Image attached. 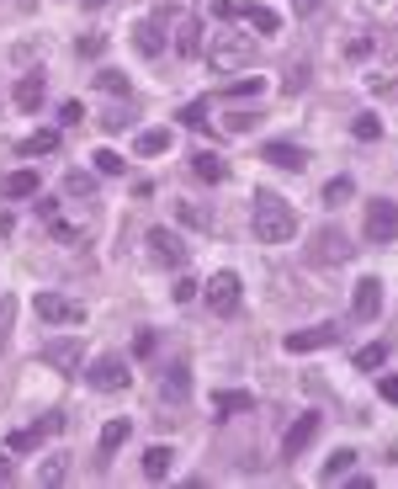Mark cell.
Here are the masks:
<instances>
[{
    "label": "cell",
    "instance_id": "obj_50",
    "mask_svg": "<svg viewBox=\"0 0 398 489\" xmlns=\"http://www.w3.org/2000/svg\"><path fill=\"white\" fill-rule=\"evenodd\" d=\"M85 5H90V11H96V5H112V0H85Z\"/></svg>",
    "mask_w": 398,
    "mask_h": 489
},
{
    "label": "cell",
    "instance_id": "obj_45",
    "mask_svg": "<svg viewBox=\"0 0 398 489\" xmlns=\"http://www.w3.org/2000/svg\"><path fill=\"white\" fill-rule=\"evenodd\" d=\"M80 117H85V112H80V101H64V112H59V122L69 128V122H80Z\"/></svg>",
    "mask_w": 398,
    "mask_h": 489
},
{
    "label": "cell",
    "instance_id": "obj_46",
    "mask_svg": "<svg viewBox=\"0 0 398 489\" xmlns=\"http://www.w3.org/2000/svg\"><path fill=\"white\" fill-rule=\"evenodd\" d=\"M101 128H106V133H117V128H128V117H122V112H106V117H101Z\"/></svg>",
    "mask_w": 398,
    "mask_h": 489
},
{
    "label": "cell",
    "instance_id": "obj_30",
    "mask_svg": "<svg viewBox=\"0 0 398 489\" xmlns=\"http://www.w3.org/2000/svg\"><path fill=\"white\" fill-rule=\"evenodd\" d=\"M351 192H356V181H351V176H335V181L324 186V208H340V202H351Z\"/></svg>",
    "mask_w": 398,
    "mask_h": 489
},
{
    "label": "cell",
    "instance_id": "obj_27",
    "mask_svg": "<svg viewBox=\"0 0 398 489\" xmlns=\"http://www.w3.org/2000/svg\"><path fill=\"white\" fill-rule=\"evenodd\" d=\"M351 469H356V453H351V447H340V453L324 463V474H319V479H324V485H335V479H346Z\"/></svg>",
    "mask_w": 398,
    "mask_h": 489
},
{
    "label": "cell",
    "instance_id": "obj_26",
    "mask_svg": "<svg viewBox=\"0 0 398 489\" xmlns=\"http://www.w3.org/2000/svg\"><path fill=\"white\" fill-rule=\"evenodd\" d=\"M128 431H133L128 421H106V426H101V458H112V453L128 442Z\"/></svg>",
    "mask_w": 398,
    "mask_h": 489
},
{
    "label": "cell",
    "instance_id": "obj_29",
    "mask_svg": "<svg viewBox=\"0 0 398 489\" xmlns=\"http://www.w3.org/2000/svg\"><path fill=\"white\" fill-rule=\"evenodd\" d=\"M383 362H388V341H372V346L356 351V367H362V373H378Z\"/></svg>",
    "mask_w": 398,
    "mask_h": 489
},
{
    "label": "cell",
    "instance_id": "obj_2",
    "mask_svg": "<svg viewBox=\"0 0 398 489\" xmlns=\"http://www.w3.org/2000/svg\"><path fill=\"white\" fill-rule=\"evenodd\" d=\"M207 64H213V75H239V69H250V64H255V32H213Z\"/></svg>",
    "mask_w": 398,
    "mask_h": 489
},
{
    "label": "cell",
    "instance_id": "obj_23",
    "mask_svg": "<svg viewBox=\"0 0 398 489\" xmlns=\"http://www.w3.org/2000/svg\"><path fill=\"white\" fill-rule=\"evenodd\" d=\"M53 149H59V133H53V128H37L32 138H21V154H27V160H37V154H53Z\"/></svg>",
    "mask_w": 398,
    "mask_h": 489
},
{
    "label": "cell",
    "instance_id": "obj_38",
    "mask_svg": "<svg viewBox=\"0 0 398 489\" xmlns=\"http://www.w3.org/2000/svg\"><path fill=\"white\" fill-rule=\"evenodd\" d=\"M223 128H229V133H250V128H255V112H229Z\"/></svg>",
    "mask_w": 398,
    "mask_h": 489
},
{
    "label": "cell",
    "instance_id": "obj_8",
    "mask_svg": "<svg viewBox=\"0 0 398 489\" xmlns=\"http://www.w3.org/2000/svg\"><path fill=\"white\" fill-rule=\"evenodd\" d=\"M335 341H340V325H314V330H293V335L282 341V351L303 357V351H324V346H335Z\"/></svg>",
    "mask_w": 398,
    "mask_h": 489
},
{
    "label": "cell",
    "instance_id": "obj_11",
    "mask_svg": "<svg viewBox=\"0 0 398 489\" xmlns=\"http://www.w3.org/2000/svg\"><path fill=\"white\" fill-rule=\"evenodd\" d=\"M149 256H154L160 266H176V272L186 266V245H181L170 229H149Z\"/></svg>",
    "mask_w": 398,
    "mask_h": 489
},
{
    "label": "cell",
    "instance_id": "obj_34",
    "mask_svg": "<svg viewBox=\"0 0 398 489\" xmlns=\"http://www.w3.org/2000/svg\"><path fill=\"white\" fill-rule=\"evenodd\" d=\"M282 91H287V96L308 91V69H303V64H293V69H287V80H282Z\"/></svg>",
    "mask_w": 398,
    "mask_h": 489
},
{
    "label": "cell",
    "instance_id": "obj_20",
    "mask_svg": "<svg viewBox=\"0 0 398 489\" xmlns=\"http://www.w3.org/2000/svg\"><path fill=\"white\" fill-rule=\"evenodd\" d=\"M16 106L21 112H37L43 106V75H21L16 80Z\"/></svg>",
    "mask_w": 398,
    "mask_h": 489
},
{
    "label": "cell",
    "instance_id": "obj_4",
    "mask_svg": "<svg viewBox=\"0 0 398 489\" xmlns=\"http://www.w3.org/2000/svg\"><path fill=\"white\" fill-rule=\"evenodd\" d=\"M37 319L43 325H85V304L64 293H37Z\"/></svg>",
    "mask_w": 398,
    "mask_h": 489
},
{
    "label": "cell",
    "instance_id": "obj_31",
    "mask_svg": "<svg viewBox=\"0 0 398 489\" xmlns=\"http://www.w3.org/2000/svg\"><path fill=\"white\" fill-rule=\"evenodd\" d=\"M90 160H96V176H122V170H128V165H122V154H117V149H96V154H90Z\"/></svg>",
    "mask_w": 398,
    "mask_h": 489
},
{
    "label": "cell",
    "instance_id": "obj_10",
    "mask_svg": "<svg viewBox=\"0 0 398 489\" xmlns=\"http://www.w3.org/2000/svg\"><path fill=\"white\" fill-rule=\"evenodd\" d=\"M308 256H314V261H324V266H346V261H351V240H346L340 229H319Z\"/></svg>",
    "mask_w": 398,
    "mask_h": 489
},
{
    "label": "cell",
    "instance_id": "obj_13",
    "mask_svg": "<svg viewBox=\"0 0 398 489\" xmlns=\"http://www.w3.org/2000/svg\"><path fill=\"white\" fill-rule=\"evenodd\" d=\"M43 192V176L37 170H11V176H0V197H11V202H27V197H37Z\"/></svg>",
    "mask_w": 398,
    "mask_h": 489
},
{
    "label": "cell",
    "instance_id": "obj_14",
    "mask_svg": "<svg viewBox=\"0 0 398 489\" xmlns=\"http://www.w3.org/2000/svg\"><path fill=\"white\" fill-rule=\"evenodd\" d=\"M314 437H319V415H298V421L287 426V437H282V458H298Z\"/></svg>",
    "mask_w": 398,
    "mask_h": 489
},
{
    "label": "cell",
    "instance_id": "obj_9",
    "mask_svg": "<svg viewBox=\"0 0 398 489\" xmlns=\"http://www.w3.org/2000/svg\"><path fill=\"white\" fill-rule=\"evenodd\" d=\"M85 383L101 389V394H117V389H128V362L122 357H101V362H90Z\"/></svg>",
    "mask_w": 398,
    "mask_h": 489
},
{
    "label": "cell",
    "instance_id": "obj_1",
    "mask_svg": "<svg viewBox=\"0 0 398 489\" xmlns=\"http://www.w3.org/2000/svg\"><path fill=\"white\" fill-rule=\"evenodd\" d=\"M250 229H255L261 245H287V240L298 234V213H293L287 197H277V192H255V202H250Z\"/></svg>",
    "mask_w": 398,
    "mask_h": 489
},
{
    "label": "cell",
    "instance_id": "obj_33",
    "mask_svg": "<svg viewBox=\"0 0 398 489\" xmlns=\"http://www.w3.org/2000/svg\"><path fill=\"white\" fill-rule=\"evenodd\" d=\"M64 474H69V458H48L37 469V485H64Z\"/></svg>",
    "mask_w": 398,
    "mask_h": 489
},
{
    "label": "cell",
    "instance_id": "obj_28",
    "mask_svg": "<svg viewBox=\"0 0 398 489\" xmlns=\"http://www.w3.org/2000/svg\"><path fill=\"white\" fill-rule=\"evenodd\" d=\"M170 149V128H144L138 133V154H165Z\"/></svg>",
    "mask_w": 398,
    "mask_h": 489
},
{
    "label": "cell",
    "instance_id": "obj_40",
    "mask_svg": "<svg viewBox=\"0 0 398 489\" xmlns=\"http://www.w3.org/2000/svg\"><path fill=\"white\" fill-rule=\"evenodd\" d=\"M11 319H16V298H0V346L11 335Z\"/></svg>",
    "mask_w": 398,
    "mask_h": 489
},
{
    "label": "cell",
    "instance_id": "obj_32",
    "mask_svg": "<svg viewBox=\"0 0 398 489\" xmlns=\"http://www.w3.org/2000/svg\"><path fill=\"white\" fill-rule=\"evenodd\" d=\"M261 91H266V80L255 75V80H234V85H229L223 96H229V101H250V96H261Z\"/></svg>",
    "mask_w": 398,
    "mask_h": 489
},
{
    "label": "cell",
    "instance_id": "obj_21",
    "mask_svg": "<svg viewBox=\"0 0 398 489\" xmlns=\"http://www.w3.org/2000/svg\"><path fill=\"white\" fill-rule=\"evenodd\" d=\"M170 463H176V453H170L165 442H154V447L144 453V479H165V474H170Z\"/></svg>",
    "mask_w": 398,
    "mask_h": 489
},
{
    "label": "cell",
    "instance_id": "obj_15",
    "mask_svg": "<svg viewBox=\"0 0 398 489\" xmlns=\"http://www.w3.org/2000/svg\"><path fill=\"white\" fill-rule=\"evenodd\" d=\"M176 53L181 59L202 53V16H176Z\"/></svg>",
    "mask_w": 398,
    "mask_h": 489
},
{
    "label": "cell",
    "instance_id": "obj_17",
    "mask_svg": "<svg viewBox=\"0 0 398 489\" xmlns=\"http://www.w3.org/2000/svg\"><path fill=\"white\" fill-rule=\"evenodd\" d=\"M133 48H138L144 59H160V53H165V32H160V21H138V27H133Z\"/></svg>",
    "mask_w": 398,
    "mask_h": 489
},
{
    "label": "cell",
    "instance_id": "obj_19",
    "mask_svg": "<svg viewBox=\"0 0 398 489\" xmlns=\"http://www.w3.org/2000/svg\"><path fill=\"white\" fill-rule=\"evenodd\" d=\"M213 410L229 421V415H245V410H255V399H250L245 389H223V394H213Z\"/></svg>",
    "mask_w": 398,
    "mask_h": 489
},
{
    "label": "cell",
    "instance_id": "obj_5",
    "mask_svg": "<svg viewBox=\"0 0 398 489\" xmlns=\"http://www.w3.org/2000/svg\"><path fill=\"white\" fill-rule=\"evenodd\" d=\"M367 240L372 245H394L398 240V202H388V197L367 202Z\"/></svg>",
    "mask_w": 398,
    "mask_h": 489
},
{
    "label": "cell",
    "instance_id": "obj_12",
    "mask_svg": "<svg viewBox=\"0 0 398 489\" xmlns=\"http://www.w3.org/2000/svg\"><path fill=\"white\" fill-rule=\"evenodd\" d=\"M351 314H356V319H378V314H383V282H378V277H362V282H356Z\"/></svg>",
    "mask_w": 398,
    "mask_h": 489
},
{
    "label": "cell",
    "instance_id": "obj_39",
    "mask_svg": "<svg viewBox=\"0 0 398 489\" xmlns=\"http://www.w3.org/2000/svg\"><path fill=\"white\" fill-rule=\"evenodd\" d=\"M170 394H176V399L186 394V367H170V373H165V399H170Z\"/></svg>",
    "mask_w": 398,
    "mask_h": 489
},
{
    "label": "cell",
    "instance_id": "obj_36",
    "mask_svg": "<svg viewBox=\"0 0 398 489\" xmlns=\"http://www.w3.org/2000/svg\"><path fill=\"white\" fill-rule=\"evenodd\" d=\"M181 122H186V128H207V101H191V106H181Z\"/></svg>",
    "mask_w": 398,
    "mask_h": 489
},
{
    "label": "cell",
    "instance_id": "obj_47",
    "mask_svg": "<svg viewBox=\"0 0 398 489\" xmlns=\"http://www.w3.org/2000/svg\"><path fill=\"white\" fill-rule=\"evenodd\" d=\"M378 389H383V399H388V405H398V378H383Z\"/></svg>",
    "mask_w": 398,
    "mask_h": 489
},
{
    "label": "cell",
    "instance_id": "obj_24",
    "mask_svg": "<svg viewBox=\"0 0 398 489\" xmlns=\"http://www.w3.org/2000/svg\"><path fill=\"white\" fill-rule=\"evenodd\" d=\"M64 192H69L74 202H90V197H96V176H90V170H69V176H64Z\"/></svg>",
    "mask_w": 398,
    "mask_h": 489
},
{
    "label": "cell",
    "instance_id": "obj_43",
    "mask_svg": "<svg viewBox=\"0 0 398 489\" xmlns=\"http://www.w3.org/2000/svg\"><path fill=\"white\" fill-rule=\"evenodd\" d=\"M197 288H202V282H191V277H181V282H176V304H191V298H197Z\"/></svg>",
    "mask_w": 398,
    "mask_h": 489
},
{
    "label": "cell",
    "instance_id": "obj_22",
    "mask_svg": "<svg viewBox=\"0 0 398 489\" xmlns=\"http://www.w3.org/2000/svg\"><path fill=\"white\" fill-rule=\"evenodd\" d=\"M191 170H197L202 181H223V176H229V165H223L213 149H197V154H191Z\"/></svg>",
    "mask_w": 398,
    "mask_h": 489
},
{
    "label": "cell",
    "instance_id": "obj_44",
    "mask_svg": "<svg viewBox=\"0 0 398 489\" xmlns=\"http://www.w3.org/2000/svg\"><path fill=\"white\" fill-rule=\"evenodd\" d=\"M154 346H160V341H154V330H138V341H133V351H138V357H154Z\"/></svg>",
    "mask_w": 398,
    "mask_h": 489
},
{
    "label": "cell",
    "instance_id": "obj_6",
    "mask_svg": "<svg viewBox=\"0 0 398 489\" xmlns=\"http://www.w3.org/2000/svg\"><path fill=\"white\" fill-rule=\"evenodd\" d=\"M37 357H43L48 367H59V373H69V378H74V373L85 367V346H80L74 335H59V341H48V346H43Z\"/></svg>",
    "mask_w": 398,
    "mask_h": 489
},
{
    "label": "cell",
    "instance_id": "obj_49",
    "mask_svg": "<svg viewBox=\"0 0 398 489\" xmlns=\"http://www.w3.org/2000/svg\"><path fill=\"white\" fill-rule=\"evenodd\" d=\"M293 5H298V11H319L324 0H293Z\"/></svg>",
    "mask_w": 398,
    "mask_h": 489
},
{
    "label": "cell",
    "instance_id": "obj_16",
    "mask_svg": "<svg viewBox=\"0 0 398 489\" xmlns=\"http://www.w3.org/2000/svg\"><path fill=\"white\" fill-rule=\"evenodd\" d=\"M261 160H271L277 170H303V165H308V149H303V144H282V138H277V144H266V149H261Z\"/></svg>",
    "mask_w": 398,
    "mask_h": 489
},
{
    "label": "cell",
    "instance_id": "obj_41",
    "mask_svg": "<svg viewBox=\"0 0 398 489\" xmlns=\"http://www.w3.org/2000/svg\"><path fill=\"white\" fill-rule=\"evenodd\" d=\"M239 16H245L239 0H218V21H239Z\"/></svg>",
    "mask_w": 398,
    "mask_h": 489
},
{
    "label": "cell",
    "instance_id": "obj_18",
    "mask_svg": "<svg viewBox=\"0 0 398 489\" xmlns=\"http://www.w3.org/2000/svg\"><path fill=\"white\" fill-rule=\"evenodd\" d=\"M239 21H250V32H255V37H271V32L282 27V16H277L271 5H245V16H239Z\"/></svg>",
    "mask_w": 398,
    "mask_h": 489
},
{
    "label": "cell",
    "instance_id": "obj_42",
    "mask_svg": "<svg viewBox=\"0 0 398 489\" xmlns=\"http://www.w3.org/2000/svg\"><path fill=\"white\" fill-rule=\"evenodd\" d=\"M74 53H80V59H96V53H101V37H96V32H90V37H80V43H74Z\"/></svg>",
    "mask_w": 398,
    "mask_h": 489
},
{
    "label": "cell",
    "instance_id": "obj_35",
    "mask_svg": "<svg viewBox=\"0 0 398 489\" xmlns=\"http://www.w3.org/2000/svg\"><path fill=\"white\" fill-rule=\"evenodd\" d=\"M101 91H106V96H128V75H117V69H101Z\"/></svg>",
    "mask_w": 398,
    "mask_h": 489
},
{
    "label": "cell",
    "instance_id": "obj_7",
    "mask_svg": "<svg viewBox=\"0 0 398 489\" xmlns=\"http://www.w3.org/2000/svg\"><path fill=\"white\" fill-rule=\"evenodd\" d=\"M53 431H64V415H59V410H48L37 426L11 431V442H5V447H11V453H37V447H43V437H53Z\"/></svg>",
    "mask_w": 398,
    "mask_h": 489
},
{
    "label": "cell",
    "instance_id": "obj_3",
    "mask_svg": "<svg viewBox=\"0 0 398 489\" xmlns=\"http://www.w3.org/2000/svg\"><path fill=\"white\" fill-rule=\"evenodd\" d=\"M202 288H207V309H213L218 319L239 314V304H245V282H239V272H213V282H202Z\"/></svg>",
    "mask_w": 398,
    "mask_h": 489
},
{
    "label": "cell",
    "instance_id": "obj_25",
    "mask_svg": "<svg viewBox=\"0 0 398 489\" xmlns=\"http://www.w3.org/2000/svg\"><path fill=\"white\" fill-rule=\"evenodd\" d=\"M176 213H181V224H191V229H202V234H213V213H207L202 202H176Z\"/></svg>",
    "mask_w": 398,
    "mask_h": 489
},
{
    "label": "cell",
    "instance_id": "obj_37",
    "mask_svg": "<svg viewBox=\"0 0 398 489\" xmlns=\"http://www.w3.org/2000/svg\"><path fill=\"white\" fill-rule=\"evenodd\" d=\"M356 138H362V144H378V138H383V122H378V117H356Z\"/></svg>",
    "mask_w": 398,
    "mask_h": 489
},
{
    "label": "cell",
    "instance_id": "obj_48",
    "mask_svg": "<svg viewBox=\"0 0 398 489\" xmlns=\"http://www.w3.org/2000/svg\"><path fill=\"white\" fill-rule=\"evenodd\" d=\"M11 474H16V469H11V458L0 453V485H11Z\"/></svg>",
    "mask_w": 398,
    "mask_h": 489
}]
</instances>
